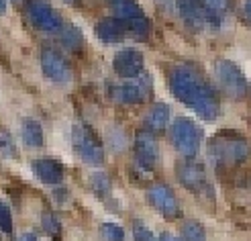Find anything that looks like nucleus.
Returning <instances> with one entry per match:
<instances>
[{"instance_id":"30","label":"nucleus","mask_w":251,"mask_h":241,"mask_svg":"<svg viewBox=\"0 0 251 241\" xmlns=\"http://www.w3.org/2000/svg\"><path fill=\"white\" fill-rule=\"evenodd\" d=\"M21 241H37V237H35L33 233H27V235H23V237H21Z\"/></svg>"},{"instance_id":"31","label":"nucleus","mask_w":251,"mask_h":241,"mask_svg":"<svg viewBox=\"0 0 251 241\" xmlns=\"http://www.w3.org/2000/svg\"><path fill=\"white\" fill-rule=\"evenodd\" d=\"M6 12V0H0V15H4Z\"/></svg>"},{"instance_id":"4","label":"nucleus","mask_w":251,"mask_h":241,"mask_svg":"<svg viewBox=\"0 0 251 241\" xmlns=\"http://www.w3.org/2000/svg\"><path fill=\"white\" fill-rule=\"evenodd\" d=\"M217 80L221 88L235 100H243L249 94V82L245 78V74L239 70V66H235L229 59H219L215 66Z\"/></svg>"},{"instance_id":"12","label":"nucleus","mask_w":251,"mask_h":241,"mask_svg":"<svg viewBox=\"0 0 251 241\" xmlns=\"http://www.w3.org/2000/svg\"><path fill=\"white\" fill-rule=\"evenodd\" d=\"M178 12H180V17L182 21L188 25L190 29L194 31H202L206 27V23L208 21V10L204 4H200L198 0H178Z\"/></svg>"},{"instance_id":"8","label":"nucleus","mask_w":251,"mask_h":241,"mask_svg":"<svg viewBox=\"0 0 251 241\" xmlns=\"http://www.w3.org/2000/svg\"><path fill=\"white\" fill-rule=\"evenodd\" d=\"M145 68L143 54L137 49H121V52L112 59V70H115L121 78H139Z\"/></svg>"},{"instance_id":"32","label":"nucleus","mask_w":251,"mask_h":241,"mask_svg":"<svg viewBox=\"0 0 251 241\" xmlns=\"http://www.w3.org/2000/svg\"><path fill=\"white\" fill-rule=\"evenodd\" d=\"M64 2H68V4H76L78 0H64Z\"/></svg>"},{"instance_id":"19","label":"nucleus","mask_w":251,"mask_h":241,"mask_svg":"<svg viewBox=\"0 0 251 241\" xmlns=\"http://www.w3.org/2000/svg\"><path fill=\"white\" fill-rule=\"evenodd\" d=\"M61 43H64V47L68 49V52L76 54L84 45V35H82V31L76 27V25H68V27L61 31Z\"/></svg>"},{"instance_id":"10","label":"nucleus","mask_w":251,"mask_h":241,"mask_svg":"<svg viewBox=\"0 0 251 241\" xmlns=\"http://www.w3.org/2000/svg\"><path fill=\"white\" fill-rule=\"evenodd\" d=\"M147 200H149V205H151L153 209H157L166 219H176V217H180L178 200H176L174 192H172L168 186L157 184V186H153V188H149Z\"/></svg>"},{"instance_id":"16","label":"nucleus","mask_w":251,"mask_h":241,"mask_svg":"<svg viewBox=\"0 0 251 241\" xmlns=\"http://www.w3.org/2000/svg\"><path fill=\"white\" fill-rule=\"evenodd\" d=\"M145 90L147 88L139 82H133V84H125V86H117L112 90V98L121 105H137L145 98Z\"/></svg>"},{"instance_id":"27","label":"nucleus","mask_w":251,"mask_h":241,"mask_svg":"<svg viewBox=\"0 0 251 241\" xmlns=\"http://www.w3.org/2000/svg\"><path fill=\"white\" fill-rule=\"evenodd\" d=\"M133 233H135V241H155L153 233L149 231L143 223H137L135 229H133Z\"/></svg>"},{"instance_id":"22","label":"nucleus","mask_w":251,"mask_h":241,"mask_svg":"<svg viewBox=\"0 0 251 241\" xmlns=\"http://www.w3.org/2000/svg\"><path fill=\"white\" fill-rule=\"evenodd\" d=\"M100 235L104 241H125V231L115 223H102L100 225Z\"/></svg>"},{"instance_id":"18","label":"nucleus","mask_w":251,"mask_h":241,"mask_svg":"<svg viewBox=\"0 0 251 241\" xmlns=\"http://www.w3.org/2000/svg\"><path fill=\"white\" fill-rule=\"evenodd\" d=\"M21 135H23V141L27 143L29 147H41L43 145V129L39 121H35L31 117L23 119L21 123Z\"/></svg>"},{"instance_id":"26","label":"nucleus","mask_w":251,"mask_h":241,"mask_svg":"<svg viewBox=\"0 0 251 241\" xmlns=\"http://www.w3.org/2000/svg\"><path fill=\"white\" fill-rule=\"evenodd\" d=\"M0 229L6 235H12V214L10 209L6 207V202L0 200Z\"/></svg>"},{"instance_id":"20","label":"nucleus","mask_w":251,"mask_h":241,"mask_svg":"<svg viewBox=\"0 0 251 241\" xmlns=\"http://www.w3.org/2000/svg\"><path fill=\"white\" fill-rule=\"evenodd\" d=\"M229 4H231V0H204V6L208 10V21L212 27H219L221 25L223 15L229 10Z\"/></svg>"},{"instance_id":"21","label":"nucleus","mask_w":251,"mask_h":241,"mask_svg":"<svg viewBox=\"0 0 251 241\" xmlns=\"http://www.w3.org/2000/svg\"><path fill=\"white\" fill-rule=\"evenodd\" d=\"M182 235H184V241H206V233L202 229V225L196 221H188L182 227Z\"/></svg>"},{"instance_id":"24","label":"nucleus","mask_w":251,"mask_h":241,"mask_svg":"<svg viewBox=\"0 0 251 241\" xmlns=\"http://www.w3.org/2000/svg\"><path fill=\"white\" fill-rule=\"evenodd\" d=\"M41 225H43V229L51 235V237H59L61 235V223H59V219L55 217L53 213H43V219H41Z\"/></svg>"},{"instance_id":"17","label":"nucleus","mask_w":251,"mask_h":241,"mask_svg":"<svg viewBox=\"0 0 251 241\" xmlns=\"http://www.w3.org/2000/svg\"><path fill=\"white\" fill-rule=\"evenodd\" d=\"M110 4H112V8H115L117 19L123 21V23H127V25L137 21V19H141V17H145L141 6L137 4V0H110Z\"/></svg>"},{"instance_id":"3","label":"nucleus","mask_w":251,"mask_h":241,"mask_svg":"<svg viewBox=\"0 0 251 241\" xmlns=\"http://www.w3.org/2000/svg\"><path fill=\"white\" fill-rule=\"evenodd\" d=\"M72 145L76 154L90 166H102L104 163V147L100 137L86 125L74 127L72 131Z\"/></svg>"},{"instance_id":"5","label":"nucleus","mask_w":251,"mask_h":241,"mask_svg":"<svg viewBox=\"0 0 251 241\" xmlns=\"http://www.w3.org/2000/svg\"><path fill=\"white\" fill-rule=\"evenodd\" d=\"M172 141L174 147L184 158H194L200 149V131L198 127L186 117H180L172 123Z\"/></svg>"},{"instance_id":"2","label":"nucleus","mask_w":251,"mask_h":241,"mask_svg":"<svg viewBox=\"0 0 251 241\" xmlns=\"http://www.w3.org/2000/svg\"><path fill=\"white\" fill-rule=\"evenodd\" d=\"M208 154L217 163H225V166H237L249 158L251 147L243 137L233 135V137H225L217 135L208 145Z\"/></svg>"},{"instance_id":"6","label":"nucleus","mask_w":251,"mask_h":241,"mask_svg":"<svg viewBox=\"0 0 251 241\" xmlns=\"http://www.w3.org/2000/svg\"><path fill=\"white\" fill-rule=\"evenodd\" d=\"M27 17L33 23V27L53 33L61 29V17L53 10V6H49L43 0H31L27 4Z\"/></svg>"},{"instance_id":"1","label":"nucleus","mask_w":251,"mask_h":241,"mask_svg":"<svg viewBox=\"0 0 251 241\" xmlns=\"http://www.w3.org/2000/svg\"><path fill=\"white\" fill-rule=\"evenodd\" d=\"M170 88L182 105L190 107L200 119L215 121L219 117V96L196 70L178 66L170 74Z\"/></svg>"},{"instance_id":"15","label":"nucleus","mask_w":251,"mask_h":241,"mask_svg":"<svg viewBox=\"0 0 251 241\" xmlns=\"http://www.w3.org/2000/svg\"><path fill=\"white\" fill-rule=\"evenodd\" d=\"M170 117H172L170 107L164 105V103H157V105H153L151 108H149V112L145 115V129L149 133L164 131L168 127V123H170Z\"/></svg>"},{"instance_id":"23","label":"nucleus","mask_w":251,"mask_h":241,"mask_svg":"<svg viewBox=\"0 0 251 241\" xmlns=\"http://www.w3.org/2000/svg\"><path fill=\"white\" fill-rule=\"evenodd\" d=\"M0 156L4 158H17V145L12 141L8 131L0 129Z\"/></svg>"},{"instance_id":"9","label":"nucleus","mask_w":251,"mask_h":241,"mask_svg":"<svg viewBox=\"0 0 251 241\" xmlns=\"http://www.w3.org/2000/svg\"><path fill=\"white\" fill-rule=\"evenodd\" d=\"M176 176H178L182 186H186L188 190H192L196 194H202V190L208 188L204 168L196 161H180L176 166Z\"/></svg>"},{"instance_id":"29","label":"nucleus","mask_w":251,"mask_h":241,"mask_svg":"<svg viewBox=\"0 0 251 241\" xmlns=\"http://www.w3.org/2000/svg\"><path fill=\"white\" fill-rule=\"evenodd\" d=\"M159 241H180V239H176V237H174V235H170V233H164V235L159 237Z\"/></svg>"},{"instance_id":"33","label":"nucleus","mask_w":251,"mask_h":241,"mask_svg":"<svg viewBox=\"0 0 251 241\" xmlns=\"http://www.w3.org/2000/svg\"><path fill=\"white\" fill-rule=\"evenodd\" d=\"M12 2H23V0H12Z\"/></svg>"},{"instance_id":"25","label":"nucleus","mask_w":251,"mask_h":241,"mask_svg":"<svg viewBox=\"0 0 251 241\" xmlns=\"http://www.w3.org/2000/svg\"><path fill=\"white\" fill-rule=\"evenodd\" d=\"M92 186H94L96 194H98L100 198H104V196L110 194V180L106 178L104 174H94V176H92Z\"/></svg>"},{"instance_id":"7","label":"nucleus","mask_w":251,"mask_h":241,"mask_svg":"<svg viewBox=\"0 0 251 241\" xmlns=\"http://www.w3.org/2000/svg\"><path fill=\"white\" fill-rule=\"evenodd\" d=\"M41 68H43V74L53 84L66 86L72 82V70L68 66V61L55 49H43L41 52Z\"/></svg>"},{"instance_id":"11","label":"nucleus","mask_w":251,"mask_h":241,"mask_svg":"<svg viewBox=\"0 0 251 241\" xmlns=\"http://www.w3.org/2000/svg\"><path fill=\"white\" fill-rule=\"evenodd\" d=\"M135 156H137V161H139L145 170L155 168V163L159 160V145H157V139L153 137V133H149V131L137 133V137H135Z\"/></svg>"},{"instance_id":"13","label":"nucleus","mask_w":251,"mask_h":241,"mask_svg":"<svg viewBox=\"0 0 251 241\" xmlns=\"http://www.w3.org/2000/svg\"><path fill=\"white\" fill-rule=\"evenodd\" d=\"M33 172L43 184H49V186H57V184H61V180H64V166L51 158L35 160Z\"/></svg>"},{"instance_id":"14","label":"nucleus","mask_w":251,"mask_h":241,"mask_svg":"<svg viewBox=\"0 0 251 241\" xmlns=\"http://www.w3.org/2000/svg\"><path fill=\"white\" fill-rule=\"evenodd\" d=\"M96 37L102 43H119L125 37V27L119 19H100L96 23Z\"/></svg>"},{"instance_id":"28","label":"nucleus","mask_w":251,"mask_h":241,"mask_svg":"<svg viewBox=\"0 0 251 241\" xmlns=\"http://www.w3.org/2000/svg\"><path fill=\"white\" fill-rule=\"evenodd\" d=\"M243 15L247 21H251V0H245V4H243Z\"/></svg>"}]
</instances>
